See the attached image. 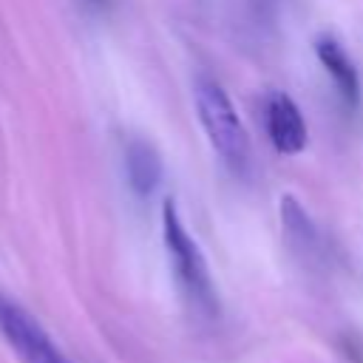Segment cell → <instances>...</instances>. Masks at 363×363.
Returning a JSON list of instances; mask_svg holds the SVG:
<instances>
[{"label": "cell", "mask_w": 363, "mask_h": 363, "mask_svg": "<svg viewBox=\"0 0 363 363\" xmlns=\"http://www.w3.org/2000/svg\"><path fill=\"white\" fill-rule=\"evenodd\" d=\"M125 173L136 196H150L162 182V156L145 139H130L125 147Z\"/></svg>", "instance_id": "8992f818"}, {"label": "cell", "mask_w": 363, "mask_h": 363, "mask_svg": "<svg viewBox=\"0 0 363 363\" xmlns=\"http://www.w3.org/2000/svg\"><path fill=\"white\" fill-rule=\"evenodd\" d=\"M193 96H196L199 122H201L213 150L218 153V159L227 164V170L233 176L247 179L250 167H252V145H250V136L235 113L233 99L216 79H207V77L196 79Z\"/></svg>", "instance_id": "6da1fadb"}, {"label": "cell", "mask_w": 363, "mask_h": 363, "mask_svg": "<svg viewBox=\"0 0 363 363\" xmlns=\"http://www.w3.org/2000/svg\"><path fill=\"white\" fill-rule=\"evenodd\" d=\"M162 238H164V250H167V258L173 264L176 281H179L182 292L187 295V301L199 312L216 315L218 298H216V286L210 278V267H207L199 244L184 230V221H182L173 199H167L162 204Z\"/></svg>", "instance_id": "7a4b0ae2"}, {"label": "cell", "mask_w": 363, "mask_h": 363, "mask_svg": "<svg viewBox=\"0 0 363 363\" xmlns=\"http://www.w3.org/2000/svg\"><path fill=\"white\" fill-rule=\"evenodd\" d=\"M267 133L278 153L295 156L306 147V122L284 91H272L267 96Z\"/></svg>", "instance_id": "277c9868"}, {"label": "cell", "mask_w": 363, "mask_h": 363, "mask_svg": "<svg viewBox=\"0 0 363 363\" xmlns=\"http://www.w3.org/2000/svg\"><path fill=\"white\" fill-rule=\"evenodd\" d=\"M0 335L23 363H71L43 323L9 298H0Z\"/></svg>", "instance_id": "3957f363"}, {"label": "cell", "mask_w": 363, "mask_h": 363, "mask_svg": "<svg viewBox=\"0 0 363 363\" xmlns=\"http://www.w3.org/2000/svg\"><path fill=\"white\" fill-rule=\"evenodd\" d=\"M315 57L326 68V74L335 79L343 102L349 108H357V102H360V77H357V68H354L352 57L346 54V48L332 34H318L315 37Z\"/></svg>", "instance_id": "5b68a950"}, {"label": "cell", "mask_w": 363, "mask_h": 363, "mask_svg": "<svg viewBox=\"0 0 363 363\" xmlns=\"http://www.w3.org/2000/svg\"><path fill=\"white\" fill-rule=\"evenodd\" d=\"M281 224H284L286 241L298 252H315L318 250V230H315V224L309 221L306 210L298 204L295 196L281 199Z\"/></svg>", "instance_id": "52a82bcc"}, {"label": "cell", "mask_w": 363, "mask_h": 363, "mask_svg": "<svg viewBox=\"0 0 363 363\" xmlns=\"http://www.w3.org/2000/svg\"><path fill=\"white\" fill-rule=\"evenodd\" d=\"M85 3H91V6H102L105 0H85Z\"/></svg>", "instance_id": "ba28073f"}]
</instances>
